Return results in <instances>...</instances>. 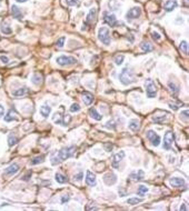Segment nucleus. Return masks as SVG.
Listing matches in <instances>:
<instances>
[{
	"instance_id": "79ce46f5",
	"label": "nucleus",
	"mask_w": 189,
	"mask_h": 211,
	"mask_svg": "<svg viewBox=\"0 0 189 211\" xmlns=\"http://www.w3.org/2000/svg\"><path fill=\"white\" fill-rule=\"evenodd\" d=\"M66 2L68 6H77L79 0H66Z\"/></svg>"
},
{
	"instance_id": "1a4fd4ad",
	"label": "nucleus",
	"mask_w": 189,
	"mask_h": 211,
	"mask_svg": "<svg viewBox=\"0 0 189 211\" xmlns=\"http://www.w3.org/2000/svg\"><path fill=\"white\" fill-rule=\"evenodd\" d=\"M140 15H141V9L139 8V7H134V8H131L126 13V18H127V20L129 21V20H134V19L139 18Z\"/></svg>"
},
{
	"instance_id": "c03bdc74",
	"label": "nucleus",
	"mask_w": 189,
	"mask_h": 211,
	"mask_svg": "<svg viewBox=\"0 0 189 211\" xmlns=\"http://www.w3.org/2000/svg\"><path fill=\"white\" fill-rule=\"evenodd\" d=\"M82 176H84V173L80 171L78 175L75 176V180H77V181H81V180H82Z\"/></svg>"
},
{
	"instance_id": "6e6552de",
	"label": "nucleus",
	"mask_w": 189,
	"mask_h": 211,
	"mask_svg": "<svg viewBox=\"0 0 189 211\" xmlns=\"http://www.w3.org/2000/svg\"><path fill=\"white\" fill-rule=\"evenodd\" d=\"M147 139L151 142L153 146H155V147H158L160 144V137L157 135L154 130H149L147 132Z\"/></svg>"
},
{
	"instance_id": "f03ea898",
	"label": "nucleus",
	"mask_w": 189,
	"mask_h": 211,
	"mask_svg": "<svg viewBox=\"0 0 189 211\" xmlns=\"http://www.w3.org/2000/svg\"><path fill=\"white\" fill-rule=\"evenodd\" d=\"M119 80H120V82L124 86H129V84H134L136 81L132 71H130L129 68H124L122 69V71L119 75Z\"/></svg>"
},
{
	"instance_id": "c85d7f7f",
	"label": "nucleus",
	"mask_w": 189,
	"mask_h": 211,
	"mask_svg": "<svg viewBox=\"0 0 189 211\" xmlns=\"http://www.w3.org/2000/svg\"><path fill=\"white\" fill-rule=\"evenodd\" d=\"M144 201V199H141V198H130L127 200V203L128 204H131V206H135V204H138V203L142 202Z\"/></svg>"
},
{
	"instance_id": "393cba45",
	"label": "nucleus",
	"mask_w": 189,
	"mask_h": 211,
	"mask_svg": "<svg viewBox=\"0 0 189 211\" xmlns=\"http://www.w3.org/2000/svg\"><path fill=\"white\" fill-rule=\"evenodd\" d=\"M31 82L36 86H39L43 82V76L40 73H34V76L31 77Z\"/></svg>"
},
{
	"instance_id": "a18cd8bd",
	"label": "nucleus",
	"mask_w": 189,
	"mask_h": 211,
	"mask_svg": "<svg viewBox=\"0 0 189 211\" xmlns=\"http://www.w3.org/2000/svg\"><path fill=\"white\" fill-rule=\"evenodd\" d=\"M106 128L108 129H115V126H113V121H108L106 123Z\"/></svg>"
},
{
	"instance_id": "f257e3e1",
	"label": "nucleus",
	"mask_w": 189,
	"mask_h": 211,
	"mask_svg": "<svg viewBox=\"0 0 189 211\" xmlns=\"http://www.w3.org/2000/svg\"><path fill=\"white\" fill-rule=\"evenodd\" d=\"M76 153V147L75 146H69V147H65L62 148L60 151L55 153L51 157V164L56 166L58 163H60L62 161L67 160L70 157H72Z\"/></svg>"
},
{
	"instance_id": "39448f33",
	"label": "nucleus",
	"mask_w": 189,
	"mask_h": 211,
	"mask_svg": "<svg viewBox=\"0 0 189 211\" xmlns=\"http://www.w3.org/2000/svg\"><path fill=\"white\" fill-rule=\"evenodd\" d=\"M56 62L61 66V67H66V66H72L77 62V59L70 56H60L56 59Z\"/></svg>"
},
{
	"instance_id": "2eb2a0df",
	"label": "nucleus",
	"mask_w": 189,
	"mask_h": 211,
	"mask_svg": "<svg viewBox=\"0 0 189 211\" xmlns=\"http://www.w3.org/2000/svg\"><path fill=\"white\" fill-rule=\"evenodd\" d=\"M145 177V172L142 170H138V171H134L129 175V178H131L132 180L135 181H139V180H142Z\"/></svg>"
},
{
	"instance_id": "f704fd0d",
	"label": "nucleus",
	"mask_w": 189,
	"mask_h": 211,
	"mask_svg": "<svg viewBox=\"0 0 189 211\" xmlns=\"http://www.w3.org/2000/svg\"><path fill=\"white\" fill-rule=\"evenodd\" d=\"M70 121H71V116H69V115H66L65 117H63V119H62V126L67 127L70 123Z\"/></svg>"
},
{
	"instance_id": "20e7f679",
	"label": "nucleus",
	"mask_w": 189,
	"mask_h": 211,
	"mask_svg": "<svg viewBox=\"0 0 189 211\" xmlns=\"http://www.w3.org/2000/svg\"><path fill=\"white\" fill-rule=\"evenodd\" d=\"M145 88H146V94L148 98H155L157 94V86L151 79H148L145 81Z\"/></svg>"
},
{
	"instance_id": "7c9ffc66",
	"label": "nucleus",
	"mask_w": 189,
	"mask_h": 211,
	"mask_svg": "<svg viewBox=\"0 0 189 211\" xmlns=\"http://www.w3.org/2000/svg\"><path fill=\"white\" fill-rule=\"evenodd\" d=\"M56 181L58 182V183H65L66 181H67V178L65 177L63 175H61V173H56Z\"/></svg>"
},
{
	"instance_id": "4be33fe9",
	"label": "nucleus",
	"mask_w": 189,
	"mask_h": 211,
	"mask_svg": "<svg viewBox=\"0 0 189 211\" xmlns=\"http://www.w3.org/2000/svg\"><path fill=\"white\" fill-rule=\"evenodd\" d=\"M129 129L130 130H132V131H137L139 130V128H140V125H139V121H138L137 119H132V120H130L129 121Z\"/></svg>"
},
{
	"instance_id": "b1692460",
	"label": "nucleus",
	"mask_w": 189,
	"mask_h": 211,
	"mask_svg": "<svg viewBox=\"0 0 189 211\" xmlns=\"http://www.w3.org/2000/svg\"><path fill=\"white\" fill-rule=\"evenodd\" d=\"M140 48H141V50L145 51V52H150V51L154 50V46L150 42H142L140 44Z\"/></svg>"
},
{
	"instance_id": "f3484780",
	"label": "nucleus",
	"mask_w": 189,
	"mask_h": 211,
	"mask_svg": "<svg viewBox=\"0 0 189 211\" xmlns=\"http://www.w3.org/2000/svg\"><path fill=\"white\" fill-rule=\"evenodd\" d=\"M170 185L175 188H181L185 186V180L182 178H172L170 179Z\"/></svg>"
},
{
	"instance_id": "7ed1b4c3",
	"label": "nucleus",
	"mask_w": 189,
	"mask_h": 211,
	"mask_svg": "<svg viewBox=\"0 0 189 211\" xmlns=\"http://www.w3.org/2000/svg\"><path fill=\"white\" fill-rule=\"evenodd\" d=\"M98 39L103 42V44L109 46L110 44V31L108 28L101 27L98 31Z\"/></svg>"
},
{
	"instance_id": "ea45409f",
	"label": "nucleus",
	"mask_w": 189,
	"mask_h": 211,
	"mask_svg": "<svg viewBox=\"0 0 189 211\" xmlns=\"http://www.w3.org/2000/svg\"><path fill=\"white\" fill-rule=\"evenodd\" d=\"M79 110H80V107H79L78 103H72L71 104V107H70V111L71 112H78Z\"/></svg>"
},
{
	"instance_id": "c756f323",
	"label": "nucleus",
	"mask_w": 189,
	"mask_h": 211,
	"mask_svg": "<svg viewBox=\"0 0 189 211\" xmlns=\"http://www.w3.org/2000/svg\"><path fill=\"white\" fill-rule=\"evenodd\" d=\"M52 120H53L56 123L61 125V123H62V116H61L60 112H57V113H55V115H53V117H52Z\"/></svg>"
},
{
	"instance_id": "3c124183",
	"label": "nucleus",
	"mask_w": 189,
	"mask_h": 211,
	"mask_svg": "<svg viewBox=\"0 0 189 211\" xmlns=\"http://www.w3.org/2000/svg\"><path fill=\"white\" fill-rule=\"evenodd\" d=\"M169 106H170V108H171V109L173 110V111H176V110H178V107H177L176 104H172V103H170Z\"/></svg>"
},
{
	"instance_id": "ddd939ff",
	"label": "nucleus",
	"mask_w": 189,
	"mask_h": 211,
	"mask_svg": "<svg viewBox=\"0 0 189 211\" xmlns=\"http://www.w3.org/2000/svg\"><path fill=\"white\" fill-rule=\"evenodd\" d=\"M18 171H19V166H18L17 163H12V164H10L8 168H6L5 170V175L6 176H14V175H16Z\"/></svg>"
},
{
	"instance_id": "6e6d98bb",
	"label": "nucleus",
	"mask_w": 189,
	"mask_h": 211,
	"mask_svg": "<svg viewBox=\"0 0 189 211\" xmlns=\"http://www.w3.org/2000/svg\"><path fill=\"white\" fill-rule=\"evenodd\" d=\"M0 5H1V0H0Z\"/></svg>"
},
{
	"instance_id": "4c0bfd02",
	"label": "nucleus",
	"mask_w": 189,
	"mask_h": 211,
	"mask_svg": "<svg viewBox=\"0 0 189 211\" xmlns=\"http://www.w3.org/2000/svg\"><path fill=\"white\" fill-rule=\"evenodd\" d=\"M124 59H125V57H124L122 55H119V56H117V57L115 58V62H116V65H117V66H120V65H122V62H124Z\"/></svg>"
},
{
	"instance_id": "5701e85b",
	"label": "nucleus",
	"mask_w": 189,
	"mask_h": 211,
	"mask_svg": "<svg viewBox=\"0 0 189 211\" xmlns=\"http://www.w3.org/2000/svg\"><path fill=\"white\" fill-rule=\"evenodd\" d=\"M89 115L91 116V118H94L95 120H97V121H100V120L103 119V116H101L100 113H98V111L95 109V108H90V109H89Z\"/></svg>"
},
{
	"instance_id": "423d86ee",
	"label": "nucleus",
	"mask_w": 189,
	"mask_h": 211,
	"mask_svg": "<svg viewBox=\"0 0 189 211\" xmlns=\"http://www.w3.org/2000/svg\"><path fill=\"white\" fill-rule=\"evenodd\" d=\"M172 142H173V132L172 131H167L163 137V149L169 150L171 148Z\"/></svg>"
},
{
	"instance_id": "49530a36",
	"label": "nucleus",
	"mask_w": 189,
	"mask_h": 211,
	"mask_svg": "<svg viewBox=\"0 0 189 211\" xmlns=\"http://www.w3.org/2000/svg\"><path fill=\"white\" fill-rule=\"evenodd\" d=\"M0 60H1V62H3V63H8L9 62L8 57H6V56H0Z\"/></svg>"
},
{
	"instance_id": "8fccbe9b",
	"label": "nucleus",
	"mask_w": 189,
	"mask_h": 211,
	"mask_svg": "<svg viewBox=\"0 0 189 211\" xmlns=\"http://www.w3.org/2000/svg\"><path fill=\"white\" fill-rule=\"evenodd\" d=\"M105 147H106L107 151H111V150H112V144H106Z\"/></svg>"
},
{
	"instance_id": "9d476101",
	"label": "nucleus",
	"mask_w": 189,
	"mask_h": 211,
	"mask_svg": "<svg viewBox=\"0 0 189 211\" xmlns=\"http://www.w3.org/2000/svg\"><path fill=\"white\" fill-rule=\"evenodd\" d=\"M103 21H105V24H107L110 27H115L117 25V18H116V16L112 15V13H109V12H105L103 13Z\"/></svg>"
},
{
	"instance_id": "a211bd4d",
	"label": "nucleus",
	"mask_w": 189,
	"mask_h": 211,
	"mask_svg": "<svg viewBox=\"0 0 189 211\" xmlns=\"http://www.w3.org/2000/svg\"><path fill=\"white\" fill-rule=\"evenodd\" d=\"M82 101L86 106H89L91 104L92 101H94V96L90 92H84L82 93Z\"/></svg>"
},
{
	"instance_id": "37998d69",
	"label": "nucleus",
	"mask_w": 189,
	"mask_h": 211,
	"mask_svg": "<svg viewBox=\"0 0 189 211\" xmlns=\"http://www.w3.org/2000/svg\"><path fill=\"white\" fill-rule=\"evenodd\" d=\"M151 36H153V38H154L155 40H157V41L161 39V37H160V34H158V32H156V31H153V32H151Z\"/></svg>"
},
{
	"instance_id": "72a5a7b5",
	"label": "nucleus",
	"mask_w": 189,
	"mask_h": 211,
	"mask_svg": "<svg viewBox=\"0 0 189 211\" xmlns=\"http://www.w3.org/2000/svg\"><path fill=\"white\" fill-rule=\"evenodd\" d=\"M189 111L188 110H184V111H181L180 113V119L181 120H184L185 122H187L188 121V118H189Z\"/></svg>"
},
{
	"instance_id": "e433bc0d",
	"label": "nucleus",
	"mask_w": 189,
	"mask_h": 211,
	"mask_svg": "<svg viewBox=\"0 0 189 211\" xmlns=\"http://www.w3.org/2000/svg\"><path fill=\"white\" fill-rule=\"evenodd\" d=\"M165 119H166V116H156V117H153V120L155 121L156 123H163V121H165Z\"/></svg>"
},
{
	"instance_id": "4468645a",
	"label": "nucleus",
	"mask_w": 189,
	"mask_h": 211,
	"mask_svg": "<svg viewBox=\"0 0 189 211\" xmlns=\"http://www.w3.org/2000/svg\"><path fill=\"white\" fill-rule=\"evenodd\" d=\"M86 183L88 185V186H90V187L96 186V183H97V181H96V176H95L91 171H87Z\"/></svg>"
},
{
	"instance_id": "aec40b11",
	"label": "nucleus",
	"mask_w": 189,
	"mask_h": 211,
	"mask_svg": "<svg viewBox=\"0 0 189 211\" xmlns=\"http://www.w3.org/2000/svg\"><path fill=\"white\" fill-rule=\"evenodd\" d=\"M50 112H51V108L49 106L43 104V106L40 107V113H41V116L45 117V118H48L49 115H50Z\"/></svg>"
},
{
	"instance_id": "2f4dec72",
	"label": "nucleus",
	"mask_w": 189,
	"mask_h": 211,
	"mask_svg": "<svg viewBox=\"0 0 189 211\" xmlns=\"http://www.w3.org/2000/svg\"><path fill=\"white\" fill-rule=\"evenodd\" d=\"M18 142V138L16 137V135H10L8 138V144L10 146V147H12V146H15V144Z\"/></svg>"
},
{
	"instance_id": "603ef678",
	"label": "nucleus",
	"mask_w": 189,
	"mask_h": 211,
	"mask_svg": "<svg viewBox=\"0 0 189 211\" xmlns=\"http://www.w3.org/2000/svg\"><path fill=\"white\" fill-rule=\"evenodd\" d=\"M180 210L182 211V210H187V208H186V206H185V204H181L180 206Z\"/></svg>"
},
{
	"instance_id": "473e14b6",
	"label": "nucleus",
	"mask_w": 189,
	"mask_h": 211,
	"mask_svg": "<svg viewBox=\"0 0 189 211\" xmlns=\"http://www.w3.org/2000/svg\"><path fill=\"white\" fill-rule=\"evenodd\" d=\"M43 161V156H38V157H34L32 160L30 161V164H38V163H41Z\"/></svg>"
},
{
	"instance_id": "0eeeda50",
	"label": "nucleus",
	"mask_w": 189,
	"mask_h": 211,
	"mask_svg": "<svg viewBox=\"0 0 189 211\" xmlns=\"http://www.w3.org/2000/svg\"><path fill=\"white\" fill-rule=\"evenodd\" d=\"M96 18H97V9H96V8H91L90 10H89L88 15H87L85 26H86V27L92 26L95 22H96Z\"/></svg>"
},
{
	"instance_id": "864d4df0",
	"label": "nucleus",
	"mask_w": 189,
	"mask_h": 211,
	"mask_svg": "<svg viewBox=\"0 0 189 211\" xmlns=\"http://www.w3.org/2000/svg\"><path fill=\"white\" fill-rule=\"evenodd\" d=\"M184 3H185L186 7H188V0H184Z\"/></svg>"
},
{
	"instance_id": "c9c22d12",
	"label": "nucleus",
	"mask_w": 189,
	"mask_h": 211,
	"mask_svg": "<svg viewBox=\"0 0 189 211\" xmlns=\"http://www.w3.org/2000/svg\"><path fill=\"white\" fill-rule=\"evenodd\" d=\"M147 191H148V188L146 186H139V188H138V194L139 195H144L145 193H147Z\"/></svg>"
},
{
	"instance_id": "a19ab883",
	"label": "nucleus",
	"mask_w": 189,
	"mask_h": 211,
	"mask_svg": "<svg viewBox=\"0 0 189 211\" xmlns=\"http://www.w3.org/2000/svg\"><path fill=\"white\" fill-rule=\"evenodd\" d=\"M65 40H66V38L65 37H61L58 39V41H57V46L59 47V48H62L63 47V44H65Z\"/></svg>"
},
{
	"instance_id": "58836bf2",
	"label": "nucleus",
	"mask_w": 189,
	"mask_h": 211,
	"mask_svg": "<svg viewBox=\"0 0 189 211\" xmlns=\"http://www.w3.org/2000/svg\"><path fill=\"white\" fill-rule=\"evenodd\" d=\"M1 31H2L3 34H10L11 32H12L11 28H10V27H8V26H2V27H1Z\"/></svg>"
},
{
	"instance_id": "09e8293b",
	"label": "nucleus",
	"mask_w": 189,
	"mask_h": 211,
	"mask_svg": "<svg viewBox=\"0 0 189 211\" xmlns=\"http://www.w3.org/2000/svg\"><path fill=\"white\" fill-rule=\"evenodd\" d=\"M3 113H5V109H3V107L0 104V118L3 116Z\"/></svg>"
},
{
	"instance_id": "a878e982",
	"label": "nucleus",
	"mask_w": 189,
	"mask_h": 211,
	"mask_svg": "<svg viewBox=\"0 0 189 211\" xmlns=\"http://www.w3.org/2000/svg\"><path fill=\"white\" fill-rule=\"evenodd\" d=\"M28 92H29V90H28L27 88H19V89H17L16 91H14L12 94H14L15 97H22V96L27 94Z\"/></svg>"
},
{
	"instance_id": "9b49d317",
	"label": "nucleus",
	"mask_w": 189,
	"mask_h": 211,
	"mask_svg": "<svg viewBox=\"0 0 189 211\" xmlns=\"http://www.w3.org/2000/svg\"><path fill=\"white\" fill-rule=\"evenodd\" d=\"M103 181H105V183L108 185V186L115 185V183L117 182V176H116L115 173H112V172H108V173H106V175L103 176Z\"/></svg>"
},
{
	"instance_id": "de8ad7c7",
	"label": "nucleus",
	"mask_w": 189,
	"mask_h": 211,
	"mask_svg": "<svg viewBox=\"0 0 189 211\" xmlns=\"http://www.w3.org/2000/svg\"><path fill=\"white\" fill-rule=\"evenodd\" d=\"M67 201H69V195H62V198H61V202L62 203H66Z\"/></svg>"
},
{
	"instance_id": "bb28decb",
	"label": "nucleus",
	"mask_w": 189,
	"mask_h": 211,
	"mask_svg": "<svg viewBox=\"0 0 189 211\" xmlns=\"http://www.w3.org/2000/svg\"><path fill=\"white\" fill-rule=\"evenodd\" d=\"M168 87L170 88V91H171L175 96H177V93L179 92V87H178L176 84H173V82H169V84H168Z\"/></svg>"
},
{
	"instance_id": "6ab92c4d",
	"label": "nucleus",
	"mask_w": 189,
	"mask_h": 211,
	"mask_svg": "<svg viewBox=\"0 0 189 211\" xmlns=\"http://www.w3.org/2000/svg\"><path fill=\"white\" fill-rule=\"evenodd\" d=\"M11 13H12L14 18H16L18 20H21L22 19V13H21L20 9L18 8L17 6H12L11 7Z\"/></svg>"
},
{
	"instance_id": "cd10ccee",
	"label": "nucleus",
	"mask_w": 189,
	"mask_h": 211,
	"mask_svg": "<svg viewBox=\"0 0 189 211\" xmlns=\"http://www.w3.org/2000/svg\"><path fill=\"white\" fill-rule=\"evenodd\" d=\"M179 49L182 51L185 55H188V42L187 41H181L179 44Z\"/></svg>"
},
{
	"instance_id": "412c9836",
	"label": "nucleus",
	"mask_w": 189,
	"mask_h": 211,
	"mask_svg": "<svg viewBox=\"0 0 189 211\" xmlns=\"http://www.w3.org/2000/svg\"><path fill=\"white\" fill-rule=\"evenodd\" d=\"M17 113H16V111L14 109H10L8 111V113H7V116L5 117V121H7V122H10V121H14V120H16L17 119Z\"/></svg>"
},
{
	"instance_id": "5fc2aeb1",
	"label": "nucleus",
	"mask_w": 189,
	"mask_h": 211,
	"mask_svg": "<svg viewBox=\"0 0 189 211\" xmlns=\"http://www.w3.org/2000/svg\"><path fill=\"white\" fill-rule=\"evenodd\" d=\"M17 2H26L27 0H16Z\"/></svg>"
},
{
	"instance_id": "f8f14e48",
	"label": "nucleus",
	"mask_w": 189,
	"mask_h": 211,
	"mask_svg": "<svg viewBox=\"0 0 189 211\" xmlns=\"http://www.w3.org/2000/svg\"><path fill=\"white\" fill-rule=\"evenodd\" d=\"M124 158H125V152L124 151H120V152H118V153H116V154L113 156V158H112V167L118 169V166H119L120 161L122 160Z\"/></svg>"
},
{
	"instance_id": "dca6fc26",
	"label": "nucleus",
	"mask_w": 189,
	"mask_h": 211,
	"mask_svg": "<svg viewBox=\"0 0 189 211\" xmlns=\"http://www.w3.org/2000/svg\"><path fill=\"white\" fill-rule=\"evenodd\" d=\"M177 6H178V3H177V1L176 0H167L166 2H165V10L166 11H168V12H170L172 11L173 9L177 8Z\"/></svg>"
}]
</instances>
